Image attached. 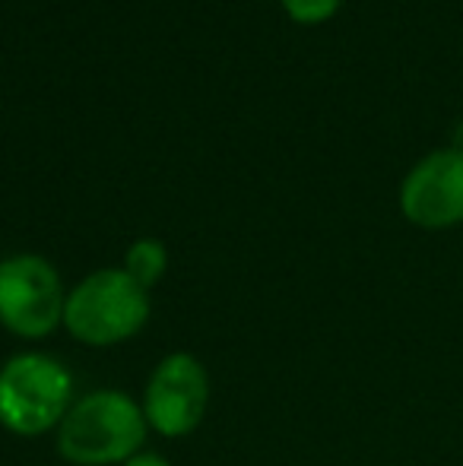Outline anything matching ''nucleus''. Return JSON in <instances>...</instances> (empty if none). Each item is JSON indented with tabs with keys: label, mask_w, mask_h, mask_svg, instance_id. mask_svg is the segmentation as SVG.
<instances>
[{
	"label": "nucleus",
	"mask_w": 463,
	"mask_h": 466,
	"mask_svg": "<svg viewBox=\"0 0 463 466\" xmlns=\"http://www.w3.org/2000/svg\"><path fill=\"white\" fill-rule=\"evenodd\" d=\"M146 416L121 390H96L80 397L57 425V454L74 466L127 463L140 454Z\"/></svg>",
	"instance_id": "f257e3e1"
},
{
	"label": "nucleus",
	"mask_w": 463,
	"mask_h": 466,
	"mask_svg": "<svg viewBox=\"0 0 463 466\" xmlns=\"http://www.w3.org/2000/svg\"><path fill=\"white\" fill-rule=\"evenodd\" d=\"M149 320V292L124 267H106L74 286L64 305V327L96 350L136 337Z\"/></svg>",
	"instance_id": "f03ea898"
},
{
	"label": "nucleus",
	"mask_w": 463,
	"mask_h": 466,
	"mask_svg": "<svg viewBox=\"0 0 463 466\" xmlns=\"http://www.w3.org/2000/svg\"><path fill=\"white\" fill-rule=\"evenodd\" d=\"M400 209L419 228H451L463 222V147L422 156L400 185Z\"/></svg>",
	"instance_id": "423d86ee"
},
{
	"label": "nucleus",
	"mask_w": 463,
	"mask_h": 466,
	"mask_svg": "<svg viewBox=\"0 0 463 466\" xmlns=\"http://www.w3.org/2000/svg\"><path fill=\"white\" fill-rule=\"evenodd\" d=\"M210 400V378L191 352H172L153 369L143 390V416L166 438L191 435Z\"/></svg>",
	"instance_id": "39448f33"
},
{
	"label": "nucleus",
	"mask_w": 463,
	"mask_h": 466,
	"mask_svg": "<svg viewBox=\"0 0 463 466\" xmlns=\"http://www.w3.org/2000/svg\"><path fill=\"white\" fill-rule=\"evenodd\" d=\"M286 6L296 23H305V25H315V23H324L337 13L340 0H279Z\"/></svg>",
	"instance_id": "6e6552de"
},
{
	"label": "nucleus",
	"mask_w": 463,
	"mask_h": 466,
	"mask_svg": "<svg viewBox=\"0 0 463 466\" xmlns=\"http://www.w3.org/2000/svg\"><path fill=\"white\" fill-rule=\"evenodd\" d=\"M124 466H172L162 454H153V451H140V454H134Z\"/></svg>",
	"instance_id": "1a4fd4ad"
},
{
	"label": "nucleus",
	"mask_w": 463,
	"mask_h": 466,
	"mask_svg": "<svg viewBox=\"0 0 463 466\" xmlns=\"http://www.w3.org/2000/svg\"><path fill=\"white\" fill-rule=\"evenodd\" d=\"M166 267H168V251L159 238L134 241L130 251H127V258H124V270H127V277L134 282H140L146 292L162 279Z\"/></svg>",
	"instance_id": "0eeeda50"
},
{
	"label": "nucleus",
	"mask_w": 463,
	"mask_h": 466,
	"mask_svg": "<svg viewBox=\"0 0 463 466\" xmlns=\"http://www.w3.org/2000/svg\"><path fill=\"white\" fill-rule=\"evenodd\" d=\"M64 282L38 254L0 260V324L23 339H42L64 324Z\"/></svg>",
	"instance_id": "20e7f679"
},
{
	"label": "nucleus",
	"mask_w": 463,
	"mask_h": 466,
	"mask_svg": "<svg viewBox=\"0 0 463 466\" xmlns=\"http://www.w3.org/2000/svg\"><path fill=\"white\" fill-rule=\"evenodd\" d=\"M74 406V378L45 352H19L0 369V425L19 438L57 429Z\"/></svg>",
	"instance_id": "7ed1b4c3"
}]
</instances>
